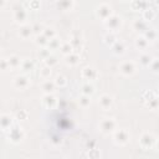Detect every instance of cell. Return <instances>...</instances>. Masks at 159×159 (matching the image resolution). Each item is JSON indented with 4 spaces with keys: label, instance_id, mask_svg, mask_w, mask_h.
I'll return each instance as SVG.
<instances>
[{
    "label": "cell",
    "instance_id": "6da1fadb",
    "mask_svg": "<svg viewBox=\"0 0 159 159\" xmlns=\"http://www.w3.org/2000/svg\"><path fill=\"white\" fill-rule=\"evenodd\" d=\"M7 138L11 143L14 144H19L22 142V139L25 138V132L22 129V127H20L17 123H14L10 129L7 130Z\"/></svg>",
    "mask_w": 159,
    "mask_h": 159
},
{
    "label": "cell",
    "instance_id": "7a4b0ae2",
    "mask_svg": "<svg viewBox=\"0 0 159 159\" xmlns=\"http://www.w3.org/2000/svg\"><path fill=\"white\" fill-rule=\"evenodd\" d=\"M138 144L142 149H152L157 145V137L152 132H144L139 137Z\"/></svg>",
    "mask_w": 159,
    "mask_h": 159
},
{
    "label": "cell",
    "instance_id": "3957f363",
    "mask_svg": "<svg viewBox=\"0 0 159 159\" xmlns=\"http://www.w3.org/2000/svg\"><path fill=\"white\" fill-rule=\"evenodd\" d=\"M112 138L117 145H125L130 139V133L125 128H117L112 133Z\"/></svg>",
    "mask_w": 159,
    "mask_h": 159
},
{
    "label": "cell",
    "instance_id": "277c9868",
    "mask_svg": "<svg viewBox=\"0 0 159 159\" xmlns=\"http://www.w3.org/2000/svg\"><path fill=\"white\" fill-rule=\"evenodd\" d=\"M73 48V52L78 53L81 52L82 47H83V36H82V32L81 31H72L70 34V41H68Z\"/></svg>",
    "mask_w": 159,
    "mask_h": 159
},
{
    "label": "cell",
    "instance_id": "5b68a950",
    "mask_svg": "<svg viewBox=\"0 0 159 159\" xmlns=\"http://www.w3.org/2000/svg\"><path fill=\"white\" fill-rule=\"evenodd\" d=\"M98 128L103 134H112L117 129V120L114 118H109V117L103 118V119H101Z\"/></svg>",
    "mask_w": 159,
    "mask_h": 159
},
{
    "label": "cell",
    "instance_id": "8992f818",
    "mask_svg": "<svg viewBox=\"0 0 159 159\" xmlns=\"http://www.w3.org/2000/svg\"><path fill=\"white\" fill-rule=\"evenodd\" d=\"M103 22H104V26L108 29V31L116 32V31H118V30L120 29V26H122V17L113 12V14H112L108 19H106Z\"/></svg>",
    "mask_w": 159,
    "mask_h": 159
},
{
    "label": "cell",
    "instance_id": "52a82bcc",
    "mask_svg": "<svg viewBox=\"0 0 159 159\" xmlns=\"http://www.w3.org/2000/svg\"><path fill=\"white\" fill-rule=\"evenodd\" d=\"M14 20L20 24V25H24V24H27V19H29V12H27V9L21 5H16L14 7Z\"/></svg>",
    "mask_w": 159,
    "mask_h": 159
},
{
    "label": "cell",
    "instance_id": "ba28073f",
    "mask_svg": "<svg viewBox=\"0 0 159 159\" xmlns=\"http://www.w3.org/2000/svg\"><path fill=\"white\" fill-rule=\"evenodd\" d=\"M97 17H99L101 20H106L108 19L112 14H113V10H112V6L108 4V2H101L96 6V10H94Z\"/></svg>",
    "mask_w": 159,
    "mask_h": 159
},
{
    "label": "cell",
    "instance_id": "9c48e42d",
    "mask_svg": "<svg viewBox=\"0 0 159 159\" xmlns=\"http://www.w3.org/2000/svg\"><path fill=\"white\" fill-rule=\"evenodd\" d=\"M99 76L98 71L92 67V66H84L82 70H81V77L82 80H84V82H93L94 80H97Z\"/></svg>",
    "mask_w": 159,
    "mask_h": 159
},
{
    "label": "cell",
    "instance_id": "30bf717a",
    "mask_svg": "<svg viewBox=\"0 0 159 159\" xmlns=\"http://www.w3.org/2000/svg\"><path fill=\"white\" fill-rule=\"evenodd\" d=\"M119 72L125 76V77H130L137 72V66L134 61H123L119 65Z\"/></svg>",
    "mask_w": 159,
    "mask_h": 159
},
{
    "label": "cell",
    "instance_id": "8fae6325",
    "mask_svg": "<svg viewBox=\"0 0 159 159\" xmlns=\"http://www.w3.org/2000/svg\"><path fill=\"white\" fill-rule=\"evenodd\" d=\"M14 87L17 88V89H26L29 86H30V78L27 75L22 73V75H17L15 78H14Z\"/></svg>",
    "mask_w": 159,
    "mask_h": 159
},
{
    "label": "cell",
    "instance_id": "7c38bea8",
    "mask_svg": "<svg viewBox=\"0 0 159 159\" xmlns=\"http://www.w3.org/2000/svg\"><path fill=\"white\" fill-rule=\"evenodd\" d=\"M58 103V99L57 97L53 94V93H50V94H43L42 96V106L47 109H53L56 108Z\"/></svg>",
    "mask_w": 159,
    "mask_h": 159
},
{
    "label": "cell",
    "instance_id": "4fadbf2b",
    "mask_svg": "<svg viewBox=\"0 0 159 159\" xmlns=\"http://www.w3.org/2000/svg\"><path fill=\"white\" fill-rule=\"evenodd\" d=\"M98 104H99V107L102 109L108 111V109H111L113 107V97L111 94H108V93H103L98 98Z\"/></svg>",
    "mask_w": 159,
    "mask_h": 159
},
{
    "label": "cell",
    "instance_id": "5bb4252c",
    "mask_svg": "<svg viewBox=\"0 0 159 159\" xmlns=\"http://www.w3.org/2000/svg\"><path fill=\"white\" fill-rule=\"evenodd\" d=\"M12 124H14V118L10 114L6 113L0 114V128L2 130H9Z\"/></svg>",
    "mask_w": 159,
    "mask_h": 159
},
{
    "label": "cell",
    "instance_id": "9a60e30c",
    "mask_svg": "<svg viewBox=\"0 0 159 159\" xmlns=\"http://www.w3.org/2000/svg\"><path fill=\"white\" fill-rule=\"evenodd\" d=\"M34 35L32 32V27L30 24H24V25H20V29H19V36L24 40H27L30 39L31 36Z\"/></svg>",
    "mask_w": 159,
    "mask_h": 159
},
{
    "label": "cell",
    "instance_id": "2e32d148",
    "mask_svg": "<svg viewBox=\"0 0 159 159\" xmlns=\"http://www.w3.org/2000/svg\"><path fill=\"white\" fill-rule=\"evenodd\" d=\"M111 48H112V52H113L114 55L120 56V55H123V53L125 52V42L122 41V40H117V41L111 46Z\"/></svg>",
    "mask_w": 159,
    "mask_h": 159
},
{
    "label": "cell",
    "instance_id": "e0dca14e",
    "mask_svg": "<svg viewBox=\"0 0 159 159\" xmlns=\"http://www.w3.org/2000/svg\"><path fill=\"white\" fill-rule=\"evenodd\" d=\"M147 29H148V22L144 21L143 19H135L133 21V30H135L137 32L144 34Z\"/></svg>",
    "mask_w": 159,
    "mask_h": 159
},
{
    "label": "cell",
    "instance_id": "ac0fdd59",
    "mask_svg": "<svg viewBox=\"0 0 159 159\" xmlns=\"http://www.w3.org/2000/svg\"><path fill=\"white\" fill-rule=\"evenodd\" d=\"M80 61H81V57L76 52H72V53L65 56V63L68 65V66H76V65L80 63Z\"/></svg>",
    "mask_w": 159,
    "mask_h": 159
},
{
    "label": "cell",
    "instance_id": "d6986e66",
    "mask_svg": "<svg viewBox=\"0 0 159 159\" xmlns=\"http://www.w3.org/2000/svg\"><path fill=\"white\" fill-rule=\"evenodd\" d=\"M134 43H135V47L138 48V51H140V52H147V50L149 47V42L143 36H138Z\"/></svg>",
    "mask_w": 159,
    "mask_h": 159
},
{
    "label": "cell",
    "instance_id": "ffe728a7",
    "mask_svg": "<svg viewBox=\"0 0 159 159\" xmlns=\"http://www.w3.org/2000/svg\"><path fill=\"white\" fill-rule=\"evenodd\" d=\"M7 63H9V67L10 70H16V68H20V65H21V58L17 56V55H10L7 58Z\"/></svg>",
    "mask_w": 159,
    "mask_h": 159
},
{
    "label": "cell",
    "instance_id": "44dd1931",
    "mask_svg": "<svg viewBox=\"0 0 159 159\" xmlns=\"http://www.w3.org/2000/svg\"><path fill=\"white\" fill-rule=\"evenodd\" d=\"M55 88H56V86H55L53 81H50V80H45L42 82V84H41V89H42L43 94L53 93L55 92Z\"/></svg>",
    "mask_w": 159,
    "mask_h": 159
},
{
    "label": "cell",
    "instance_id": "7402d4cb",
    "mask_svg": "<svg viewBox=\"0 0 159 159\" xmlns=\"http://www.w3.org/2000/svg\"><path fill=\"white\" fill-rule=\"evenodd\" d=\"M94 91H96V88H94L93 83H91V82H84V83L81 84V94L91 97L94 93Z\"/></svg>",
    "mask_w": 159,
    "mask_h": 159
},
{
    "label": "cell",
    "instance_id": "603a6c76",
    "mask_svg": "<svg viewBox=\"0 0 159 159\" xmlns=\"http://www.w3.org/2000/svg\"><path fill=\"white\" fill-rule=\"evenodd\" d=\"M153 56L149 53V52H142L139 55V63L143 66V67H149L150 62L153 61Z\"/></svg>",
    "mask_w": 159,
    "mask_h": 159
},
{
    "label": "cell",
    "instance_id": "cb8c5ba5",
    "mask_svg": "<svg viewBox=\"0 0 159 159\" xmlns=\"http://www.w3.org/2000/svg\"><path fill=\"white\" fill-rule=\"evenodd\" d=\"M34 67H35V63H34L32 60H30V58H24V60H21L20 68L24 71L25 75H26V72H30L31 70H34Z\"/></svg>",
    "mask_w": 159,
    "mask_h": 159
},
{
    "label": "cell",
    "instance_id": "d4e9b609",
    "mask_svg": "<svg viewBox=\"0 0 159 159\" xmlns=\"http://www.w3.org/2000/svg\"><path fill=\"white\" fill-rule=\"evenodd\" d=\"M61 40L56 36V37H53V39H51V40H48V42H47V45H46V48L48 50V51H55V50H58L60 48V45H61Z\"/></svg>",
    "mask_w": 159,
    "mask_h": 159
},
{
    "label": "cell",
    "instance_id": "484cf974",
    "mask_svg": "<svg viewBox=\"0 0 159 159\" xmlns=\"http://www.w3.org/2000/svg\"><path fill=\"white\" fill-rule=\"evenodd\" d=\"M154 17H155V10H154V9H152V7H145V9L143 10L142 19H143L144 21L149 22V21H152Z\"/></svg>",
    "mask_w": 159,
    "mask_h": 159
},
{
    "label": "cell",
    "instance_id": "4316f807",
    "mask_svg": "<svg viewBox=\"0 0 159 159\" xmlns=\"http://www.w3.org/2000/svg\"><path fill=\"white\" fill-rule=\"evenodd\" d=\"M142 36H143L148 42H152V41H155V40H157L158 34H157V31H155L154 29H152V27L149 29V27H148V29L145 30V32H144Z\"/></svg>",
    "mask_w": 159,
    "mask_h": 159
},
{
    "label": "cell",
    "instance_id": "83f0119b",
    "mask_svg": "<svg viewBox=\"0 0 159 159\" xmlns=\"http://www.w3.org/2000/svg\"><path fill=\"white\" fill-rule=\"evenodd\" d=\"M117 40H118V39H117L116 32H111V31H108V32L103 36V42H104L107 46H112Z\"/></svg>",
    "mask_w": 159,
    "mask_h": 159
},
{
    "label": "cell",
    "instance_id": "f1b7e54d",
    "mask_svg": "<svg viewBox=\"0 0 159 159\" xmlns=\"http://www.w3.org/2000/svg\"><path fill=\"white\" fill-rule=\"evenodd\" d=\"M58 50H60V52L63 55V57L73 52V48H72V46H71V43H70L68 41L61 42V45H60V48H58Z\"/></svg>",
    "mask_w": 159,
    "mask_h": 159
},
{
    "label": "cell",
    "instance_id": "f546056e",
    "mask_svg": "<svg viewBox=\"0 0 159 159\" xmlns=\"http://www.w3.org/2000/svg\"><path fill=\"white\" fill-rule=\"evenodd\" d=\"M56 5H57L58 7H61L62 10H71V9L73 7L75 2L71 1V0H63V1H57Z\"/></svg>",
    "mask_w": 159,
    "mask_h": 159
},
{
    "label": "cell",
    "instance_id": "4dcf8cb0",
    "mask_svg": "<svg viewBox=\"0 0 159 159\" xmlns=\"http://www.w3.org/2000/svg\"><path fill=\"white\" fill-rule=\"evenodd\" d=\"M53 83L56 87H65L67 84V78L63 75H57L53 80Z\"/></svg>",
    "mask_w": 159,
    "mask_h": 159
},
{
    "label": "cell",
    "instance_id": "1f68e13d",
    "mask_svg": "<svg viewBox=\"0 0 159 159\" xmlns=\"http://www.w3.org/2000/svg\"><path fill=\"white\" fill-rule=\"evenodd\" d=\"M78 103L82 108H87L91 106V97L89 96H84V94H81L80 98H78Z\"/></svg>",
    "mask_w": 159,
    "mask_h": 159
},
{
    "label": "cell",
    "instance_id": "d6a6232c",
    "mask_svg": "<svg viewBox=\"0 0 159 159\" xmlns=\"http://www.w3.org/2000/svg\"><path fill=\"white\" fill-rule=\"evenodd\" d=\"M47 42H48V40H47L42 34H40V35H36V36H35V43H36V45H39L40 47H46Z\"/></svg>",
    "mask_w": 159,
    "mask_h": 159
},
{
    "label": "cell",
    "instance_id": "836d02e7",
    "mask_svg": "<svg viewBox=\"0 0 159 159\" xmlns=\"http://www.w3.org/2000/svg\"><path fill=\"white\" fill-rule=\"evenodd\" d=\"M43 62H45V66H47V67L52 68L53 66H56V65H57L58 60H57V57H56L55 55H52V53H51V55H50V56H48Z\"/></svg>",
    "mask_w": 159,
    "mask_h": 159
},
{
    "label": "cell",
    "instance_id": "e575fe53",
    "mask_svg": "<svg viewBox=\"0 0 159 159\" xmlns=\"http://www.w3.org/2000/svg\"><path fill=\"white\" fill-rule=\"evenodd\" d=\"M147 5H148V2H145V1H138V0H134V1L130 2V6L134 10H144L147 7Z\"/></svg>",
    "mask_w": 159,
    "mask_h": 159
},
{
    "label": "cell",
    "instance_id": "d590c367",
    "mask_svg": "<svg viewBox=\"0 0 159 159\" xmlns=\"http://www.w3.org/2000/svg\"><path fill=\"white\" fill-rule=\"evenodd\" d=\"M50 55H51V51H48L46 47H40V50L37 51V57L42 61H45Z\"/></svg>",
    "mask_w": 159,
    "mask_h": 159
},
{
    "label": "cell",
    "instance_id": "8d00e7d4",
    "mask_svg": "<svg viewBox=\"0 0 159 159\" xmlns=\"http://www.w3.org/2000/svg\"><path fill=\"white\" fill-rule=\"evenodd\" d=\"M52 68H50V67H47V66H43L41 70H40V77L45 81V80H48L50 78V76H51V71Z\"/></svg>",
    "mask_w": 159,
    "mask_h": 159
},
{
    "label": "cell",
    "instance_id": "74e56055",
    "mask_svg": "<svg viewBox=\"0 0 159 159\" xmlns=\"http://www.w3.org/2000/svg\"><path fill=\"white\" fill-rule=\"evenodd\" d=\"M42 35H43L47 40H51V39L56 37V31H55L52 27H45L43 31H42Z\"/></svg>",
    "mask_w": 159,
    "mask_h": 159
},
{
    "label": "cell",
    "instance_id": "f35d334b",
    "mask_svg": "<svg viewBox=\"0 0 159 159\" xmlns=\"http://www.w3.org/2000/svg\"><path fill=\"white\" fill-rule=\"evenodd\" d=\"M88 159H101V152L98 148H89Z\"/></svg>",
    "mask_w": 159,
    "mask_h": 159
},
{
    "label": "cell",
    "instance_id": "ab89813d",
    "mask_svg": "<svg viewBox=\"0 0 159 159\" xmlns=\"http://www.w3.org/2000/svg\"><path fill=\"white\" fill-rule=\"evenodd\" d=\"M31 27H32V32H34V35L36 36V35H40V34H42V31H43V25L42 24H40V22H35V24H32L31 25Z\"/></svg>",
    "mask_w": 159,
    "mask_h": 159
},
{
    "label": "cell",
    "instance_id": "60d3db41",
    "mask_svg": "<svg viewBox=\"0 0 159 159\" xmlns=\"http://www.w3.org/2000/svg\"><path fill=\"white\" fill-rule=\"evenodd\" d=\"M7 71H11L10 67H9L7 60L6 58H0V72H7Z\"/></svg>",
    "mask_w": 159,
    "mask_h": 159
},
{
    "label": "cell",
    "instance_id": "b9f144b4",
    "mask_svg": "<svg viewBox=\"0 0 159 159\" xmlns=\"http://www.w3.org/2000/svg\"><path fill=\"white\" fill-rule=\"evenodd\" d=\"M149 67H150V70H152L153 73H158V70H159V62H158V58H157V57L153 58V61L150 62Z\"/></svg>",
    "mask_w": 159,
    "mask_h": 159
},
{
    "label": "cell",
    "instance_id": "7bdbcfd3",
    "mask_svg": "<svg viewBox=\"0 0 159 159\" xmlns=\"http://www.w3.org/2000/svg\"><path fill=\"white\" fill-rule=\"evenodd\" d=\"M27 117H29V113L26 111H24V109H20L16 113V119L17 120H25V119H27Z\"/></svg>",
    "mask_w": 159,
    "mask_h": 159
},
{
    "label": "cell",
    "instance_id": "ee69618b",
    "mask_svg": "<svg viewBox=\"0 0 159 159\" xmlns=\"http://www.w3.org/2000/svg\"><path fill=\"white\" fill-rule=\"evenodd\" d=\"M147 106L149 107V109L155 111L158 108V97L154 98V99H152V101H149V102H147Z\"/></svg>",
    "mask_w": 159,
    "mask_h": 159
},
{
    "label": "cell",
    "instance_id": "f6af8a7d",
    "mask_svg": "<svg viewBox=\"0 0 159 159\" xmlns=\"http://www.w3.org/2000/svg\"><path fill=\"white\" fill-rule=\"evenodd\" d=\"M4 4H5V1H0V6H2Z\"/></svg>",
    "mask_w": 159,
    "mask_h": 159
},
{
    "label": "cell",
    "instance_id": "bcb514c9",
    "mask_svg": "<svg viewBox=\"0 0 159 159\" xmlns=\"http://www.w3.org/2000/svg\"><path fill=\"white\" fill-rule=\"evenodd\" d=\"M0 58H1V48H0Z\"/></svg>",
    "mask_w": 159,
    "mask_h": 159
},
{
    "label": "cell",
    "instance_id": "7dc6e473",
    "mask_svg": "<svg viewBox=\"0 0 159 159\" xmlns=\"http://www.w3.org/2000/svg\"><path fill=\"white\" fill-rule=\"evenodd\" d=\"M58 159H65V158H58Z\"/></svg>",
    "mask_w": 159,
    "mask_h": 159
}]
</instances>
